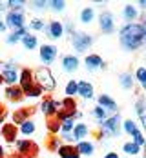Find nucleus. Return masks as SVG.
<instances>
[{
  "label": "nucleus",
  "mask_w": 146,
  "mask_h": 158,
  "mask_svg": "<svg viewBox=\"0 0 146 158\" xmlns=\"http://www.w3.org/2000/svg\"><path fill=\"white\" fill-rule=\"evenodd\" d=\"M119 42L126 51H135L144 44V31L139 22L124 24L119 29Z\"/></svg>",
  "instance_id": "1"
},
{
  "label": "nucleus",
  "mask_w": 146,
  "mask_h": 158,
  "mask_svg": "<svg viewBox=\"0 0 146 158\" xmlns=\"http://www.w3.org/2000/svg\"><path fill=\"white\" fill-rule=\"evenodd\" d=\"M99 124H100V133H99V138H100V140H102V138H113V136L119 138V135H121V126H122V120H121L119 114H113V116H110L108 120L99 122Z\"/></svg>",
  "instance_id": "2"
},
{
  "label": "nucleus",
  "mask_w": 146,
  "mask_h": 158,
  "mask_svg": "<svg viewBox=\"0 0 146 158\" xmlns=\"http://www.w3.org/2000/svg\"><path fill=\"white\" fill-rule=\"evenodd\" d=\"M81 116V113L77 111V102L73 100V98H68L66 96L64 100H60L59 102V111H57V120L59 122H64V120H75V118H79Z\"/></svg>",
  "instance_id": "3"
},
{
  "label": "nucleus",
  "mask_w": 146,
  "mask_h": 158,
  "mask_svg": "<svg viewBox=\"0 0 146 158\" xmlns=\"http://www.w3.org/2000/svg\"><path fill=\"white\" fill-rule=\"evenodd\" d=\"M35 73V82L44 89V91H53L55 87H57V80L53 78V75H51V71H49L48 67H38L37 71H33Z\"/></svg>",
  "instance_id": "4"
},
{
  "label": "nucleus",
  "mask_w": 146,
  "mask_h": 158,
  "mask_svg": "<svg viewBox=\"0 0 146 158\" xmlns=\"http://www.w3.org/2000/svg\"><path fill=\"white\" fill-rule=\"evenodd\" d=\"M71 44H73V49L77 53H84L86 49H90V46L93 44V36L88 35V33L77 31L71 35Z\"/></svg>",
  "instance_id": "5"
},
{
  "label": "nucleus",
  "mask_w": 146,
  "mask_h": 158,
  "mask_svg": "<svg viewBox=\"0 0 146 158\" xmlns=\"http://www.w3.org/2000/svg\"><path fill=\"white\" fill-rule=\"evenodd\" d=\"M15 147H16V153H18V156H35L37 155V151H38V147H37V143L31 142L29 138H22V140H16L15 142Z\"/></svg>",
  "instance_id": "6"
},
{
  "label": "nucleus",
  "mask_w": 146,
  "mask_h": 158,
  "mask_svg": "<svg viewBox=\"0 0 146 158\" xmlns=\"http://www.w3.org/2000/svg\"><path fill=\"white\" fill-rule=\"evenodd\" d=\"M6 26L11 27L13 31H15V29H22V27H26L24 13H22V11H7V15H6Z\"/></svg>",
  "instance_id": "7"
},
{
  "label": "nucleus",
  "mask_w": 146,
  "mask_h": 158,
  "mask_svg": "<svg viewBox=\"0 0 146 158\" xmlns=\"http://www.w3.org/2000/svg\"><path fill=\"white\" fill-rule=\"evenodd\" d=\"M99 27H100V31L106 33V35H112L115 31V20L110 11L100 13V16H99Z\"/></svg>",
  "instance_id": "8"
},
{
  "label": "nucleus",
  "mask_w": 146,
  "mask_h": 158,
  "mask_svg": "<svg viewBox=\"0 0 146 158\" xmlns=\"http://www.w3.org/2000/svg\"><path fill=\"white\" fill-rule=\"evenodd\" d=\"M46 33H48L49 38L59 40V38L64 35V24H62V22H59V20H51L48 26H46Z\"/></svg>",
  "instance_id": "9"
},
{
  "label": "nucleus",
  "mask_w": 146,
  "mask_h": 158,
  "mask_svg": "<svg viewBox=\"0 0 146 158\" xmlns=\"http://www.w3.org/2000/svg\"><path fill=\"white\" fill-rule=\"evenodd\" d=\"M40 111L49 116V118H55L57 116V111H59V102L53 100V98H44L42 104H40Z\"/></svg>",
  "instance_id": "10"
},
{
  "label": "nucleus",
  "mask_w": 146,
  "mask_h": 158,
  "mask_svg": "<svg viewBox=\"0 0 146 158\" xmlns=\"http://www.w3.org/2000/svg\"><path fill=\"white\" fill-rule=\"evenodd\" d=\"M57 55H59V49L55 46H51V44H44L40 48V60L44 64H51L57 58Z\"/></svg>",
  "instance_id": "11"
},
{
  "label": "nucleus",
  "mask_w": 146,
  "mask_h": 158,
  "mask_svg": "<svg viewBox=\"0 0 146 158\" xmlns=\"http://www.w3.org/2000/svg\"><path fill=\"white\" fill-rule=\"evenodd\" d=\"M33 84H35V73L31 69H22L20 71V80H18V85L22 87V91L26 93Z\"/></svg>",
  "instance_id": "12"
},
{
  "label": "nucleus",
  "mask_w": 146,
  "mask_h": 158,
  "mask_svg": "<svg viewBox=\"0 0 146 158\" xmlns=\"http://www.w3.org/2000/svg\"><path fill=\"white\" fill-rule=\"evenodd\" d=\"M84 65H86L88 71H97V69H104L106 67L104 62H102V58L99 55H88L86 60H84Z\"/></svg>",
  "instance_id": "13"
},
{
  "label": "nucleus",
  "mask_w": 146,
  "mask_h": 158,
  "mask_svg": "<svg viewBox=\"0 0 146 158\" xmlns=\"http://www.w3.org/2000/svg\"><path fill=\"white\" fill-rule=\"evenodd\" d=\"M62 69L66 73H75L79 69V58L75 55H66L62 56Z\"/></svg>",
  "instance_id": "14"
},
{
  "label": "nucleus",
  "mask_w": 146,
  "mask_h": 158,
  "mask_svg": "<svg viewBox=\"0 0 146 158\" xmlns=\"http://www.w3.org/2000/svg\"><path fill=\"white\" fill-rule=\"evenodd\" d=\"M57 151H59V156L60 158H81L79 151H77V147L71 145V143H62Z\"/></svg>",
  "instance_id": "15"
},
{
  "label": "nucleus",
  "mask_w": 146,
  "mask_h": 158,
  "mask_svg": "<svg viewBox=\"0 0 146 158\" xmlns=\"http://www.w3.org/2000/svg\"><path fill=\"white\" fill-rule=\"evenodd\" d=\"M16 135H18V129H16L15 124H4V126H2V136L6 138V142L15 143Z\"/></svg>",
  "instance_id": "16"
},
{
  "label": "nucleus",
  "mask_w": 146,
  "mask_h": 158,
  "mask_svg": "<svg viewBox=\"0 0 146 158\" xmlns=\"http://www.w3.org/2000/svg\"><path fill=\"white\" fill-rule=\"evenodd\" d=\"M79 96H82L84 100H90V98H93V84L91 82H88V80H81L79 82Z\"/></svg>",
  "instance_id": "17"
},
{
  "label": "nucleus",
  "mask_w": 146,
  "mask_h": 158,
  "mask_svg": "<svg viewBox=\"0 0 146 158\" xmlns=\"http://www.w3.org/2000/svg\"><path fill=\"white\" fill-rule=\"evenodd\" d=\"M2 77H4V82L7 85H18L20 73L16 69H2Z\"/></svg>",
  "instance_id": "18"
},
{
  "label": "nucleus",
  "mask_w": 146,
  "mask_h": 158,
  "mask_svg": "<svg viewBox=\"0 0 146 158\" xmlns=\"http://www.w3.org/2000/svg\"><path fill=\"white\" fill-rule=\"evenodd\" d=\"M6 96H7V100H11V102H20V100L24 98V91H22L20 85H7Z\"/></svg>",
  "instance_id": "19"
},
{
  "label": "nucleus",
  "mask_w": 146,
  "mask_h": 158,
  "mask_svg": "<svg viewBox=\"0 0 146 158\" xmlns=\"http://www.w3.org/2000/svg\"><path fill=\"white\" fill-rule=\"evenodd\" d=\"M88 133H90V127L86 126V124H75L73 127V138H75V142H82V140H86V136H88Z\"/></svg>",
  "instance_id": "20"
},
{
  "label": "nucleus",
  "mask_w": 146,
  "mask_h": 158,
  "mask_svg": "<svg viewBox=\"0 0 146 158\" xmlns=\"http://www.w3.org/2000/svg\"><path fill=\"white\" fill-rule=\"evenodd\" d=\"M29 114H31V109H28V107H22V109L15 111V113H13V122H11V124L22 126L26 120H29Z\"/></svg>",
  "instance_id": "21"
},
{
  "label": "nucleus",
  "mask_w": 146,
  "mask_h": 158,
  "mask_svg": "<svg viewBox=\"0 0 146 158\" xmlns=\"http://www.w3.org/2000/svg\"><path fill=\"white\" fill-rule=\"evenodd\" d=\"M77 151H79V155H84V156H91L93 153H95V145L93 142H88V140H82V142H77Z\"/></svg>",
  "instance_id": "22"
},
{
  "label": "nucleus",
  "mask_w": 146,
  "mask_h": 158,
  "mask_svg": "<svg viewBox=\"0 0 146 158\" xmlns=\"http://www.w3.org/2000/svg\"><path fill=\"white\" fill-rule=\"evenodd\" d=\"M122 16H124V20H126V24H130V22H133V20L139 18V11H137L135 6L126 4V6L122 7Z\"/></svg>",
  "instance_id": "23"
},
{
  "label": "nucleus",
  "mask_w": 146,
  "mask_h": 158,
  "mask_svg": "<svg viewBox=\"0 0 146 158\" xmlns=\"http://www.w3.org/2000/svg\"><path fill=\"white\" fill-rule=\"evenodd\" d=\"M99 106L102 107V109H106V111H117V104H115V100L112 98V96H108V95H100L99 96Z\"/></svg>",
  "instance_id": "24"
},
{
  "label": "nucleus",
  "mask_w": 146,
  "mask_h": 158,
  "mask_svg": "<svg viewBox=\"0 0 146 158\" xmlns=\"http://www.w3.org/2000/svg\"><path fill=\"white\" fill-rule=\"evenodd\" d=\"M28 35V29L26 27H22V29H15V31L11 33V35H7V44H16V42H22V38Z\"/></svg>",
  "instance_id": "25"
},
{
  "label": "nucleus",
  "mask_w": 146,
  "mask_h": 158,
  "mask_svg": "<svg viewBox=\"0 0 146 158\" xmlns=\"http://www.w3.org/2000/svg\"><path fill=\"white\" fill-rule=\"evenodd\" d=\"M82 24H91L93 20H95V11H93V7H84L81 9V15H79Z\"/></svg>",
  "instance_id": "26"
},
{
  "label": "nucleus",
  "mask_w": 146,
  "mask_h": 158,
  "mask_svg": "<svg viewBox=\"0 0 146 158\" xmlns=\"http://www.w3.org/2000/svg\"><path fill=\"white\" fill-rule=\"evenodd\" d=\"M119 84L124 87V89H131L135 85V77H131V73H122L119 77Z\"/></svg>",
  "instance_id": "27"
},
{
  "label": "nucleus",
  "mask_w": 146,
  "mask_h": 158,
  "mask_svg": "<svg viewBox=\"0 0 146 158\" xmlns=\"http://www.w3.org/2000/svg\"><path fill=\"white\" fill-rule=\"evenodd\" d=\"M35 129H37L35 122H33V120H26V122L20 126V131H18V133H20L22 136H31L33 133H35Z\"/></svg>",
  "instance_id": "28"
},
{
  "label": "nucleus",
  "mask_w": 146,
  "mask_h": 158,
  "mask_svg": "<svg viewBox=\"0 0 146 158\" xmlns=\"http://www.w3.org/2000/svg\"><path fill=\"white\" fill-rule=\"evenodd\" d=\"M122 151H124V155H128V156H137V155L141 153V147L133 142H126V143H122Z\"/></svg>",
  "instance_id": "29"
},
{
  "label": "nucleus",
  "mask_w": 146,
  "mask_h": 158,
  "mask_svg": "<svg viewBox=\"0 0 146 158\" xmlns=\"http://www.w3.org/2000/svg\"><path fill=\"white\" fill-rule=\"evenodd\" d=\"M37 44H38V40H37V36L35 35H26L24 38H22V46H24V49H28V51H31V49L37 48Z\"/></svg>",
  "instance_id": "30"
},
{
  "label": "nucleus",
  "mask_w": 146,
  "mask_h": 158,
  "mask_svg": "<svg viewBox=\"0 0 146 158\" xmlns=\"http://www.w3.org/2000/svg\"><path fill=\"white\" fill-rule=\"evenodd\" d=\"M64 93H66V96H68V98H73V96L79 93V82H75V80H69V82L66 84Z\"/></svg>",
  "instance_id": "31"
},
{
  "label": "nucleus",
  "mask_w": 146,
  "mask_h": 158,
  "mask_svg": "<svg viewBox=\"0 0 146 158\" xmlns=\"http://www.w3.org/2000/svg\"><path fill=\"white\" fill-rule=\"evenodd\" d=\"M135 111H137V114H139L143 126L146 127V106H144V100H139V102L135 104Z\"/></svg>",
  "instance_id": "32"
},
{
  "label": "nucleus",
  "mask_w": 146,
  "mask_h": 158,
  "mask_svg": "<svg viewBox=\"0 0 146 158\" xmlns=\"http://www.w3.org/2000/svg\"><path fill=\"white\" fill-rule=\"evenodd\" d=\"M42 93H44V89H42V87H40V85H38V84L35 82L31 87H29V89H28V91L24 93V96H29V98H37V96L42 95Z\"/></svg>",
  "instance_id": "33"
},
{
  "label": "nucleus",
  "mask_w": 146,
  "mask_h": 158,
  "mask_svg": "<svg viewBox=\"0 0 146 158\" xmlns=\"http://www.w3.org/2000/svg\"><path fill=\"white\" fill-rule=\"evenodd\" d=\"M135 80L141 84V87L144 89V93H146V67H139L135 71Z\"/></svg>",
  "instance_id": "34"
},
{
  "label": "nucleus",
  "mask_w": 146,
  "mask_h": 158,
  "mask_svg": "<svg viewBox=\"0 0 146 158\" xmlns=\"http://www.w3.org/2000/svg\"><path fill=\"white\" fill-rule=\"evenodd\" d=\"M91 114L97 118L99 122H104V120H108V111L102 109L100 106H95V107H93V111H91Z\"/></svg>",
  "instance_id": "35"
},
{
  "label": "nucleus",
  "mask_w": 146,
  "mask_h": 158,
  "mask_svg": "<svg viewBox=\"0 0 146 158\" xmlns=\"http://www.w3.org/2000/svg\"><path fill=\"white\" fill-rule=\"evenodd\" d=\"M122 129H124V133H126V135H130V136H131V135L137 131V124H135L131 118H128V120H124V122H122Z\"/></svg>",
  "instance_id": "36"
},
{
  "label": "nucleus",
  "mask_w": 146,
  "mask_h": 158,
  "mask_svg": "<svg viewBox=\"0 0 146 158\" xmlns=\"http://www.w3.org/2000/svg\"><path fill=\"white\" fill-rule=\"evenodd\" d=\"M73 127H75V120H73V118L60 122V135H64V133H73Z\"/></svg>",
  "instance_id": "37"
},
{
  "label": "nucleus",
  "mask_w": 146,
  "mask_h": 158,
  "mask_svg": "<svg viewBox=\"0 0 146 158\" xmlns=\"http://www.w3.org/2000/svg\"><path fill=\"white\" fill-rule=\"evenodd\" d=\"M131 142H133V143H137L139 147H143V145L146 143V138L143 136V133H141V131L137 129V131H135V133L131 135Z\"/></svg>",
  "instance_id": "38"
},
{
  "label": "nucleus",
  "mask_w": 146,
  "mask_h": 158,
  "mask_svg": "<svg viewBox=\"0 0 146 158\" xmlns=\"http://www.w3.org/2000/svg\"><path fill=\"white\" fill-rule=\"evenodd\" d=\"M29 27H31L33 31H40V29H46V24H44L42 18H33L31 22H29Z\"/></svg>",
  "instance_id": "39"
},
{
  "label": "nucleus",
  "mask_w": 146,
  "mask_h": 158,
  "mask_svg": "<svg viewBox=\"0 0 146 158\" xmlns=\"http://www.w3.org/2000/svg\"><path fill=\"white\" fill-rule=\"evenodd\" d=\"M48 6L53 9V11H64L66 2L64 0H51V2H48Z\"/></svg>",
  "instance_id": "40"
},
{
  "label": "nucleus",
  "mask_w": 146,
  "mask_h": 158,
  "mask_svg": "<svg viewBox=\"0 0 146 158\" xmlns=\"http://www.w3.org/2000/svg\"><path fill=\"white\" fill-rule=\"evenodd\" d=\"M48 129H49V133H59L60 131V122L57 120V118H49V122H48Z\"/></svg>",
  "instance_id": "41"
},
{
  "label": "nucleus",
  "mask_w": 146,
  "mask_h": 158,
  "mask_svg": "<svg viewBox=\"0 0 146 158\" xmlns=\"http://www.w3.org/2000/svg\"><path fill=\"white\" fill-rule=\"evenodd\" d=\"M6 6L9 7V11H22L24 2H22V0H11V2H7Z\"/></svg>",
  "instance_id": "42"
},
{
  "label": "nucleus",
  "mask_w": 146,
  "mask_h": 158,
  "mask_svg": "<svg viewBox=\"0 0 146 158\" xmlns=\"http://www.w3.org/2000/svg\"><path fill=\"white\" fill-rule=\"evenodd\" d=\"M31 7L33 9H46L48 7V2H42V0H37V2H31Z\"/></svg>",
  "instance_id": "43"
},
{
  "label": "nucleus",
  "mask_w": 146,
  "mask_h": 158,
  "mask_svg": "<svg viewBox=\"0 0 146 158\" xmlns=\"http://www.w3.org/2000/svg\"><path fill=\"white\" fill-rule=\"evenodd\" d=\"M60 138H62L66 143H71V145H73V142H75V138H73V133H64Z\"/></svg>",
  "instance_id": "44"
},
{
  "label": "nucleus",
  "mask_w": 146,
  "mask_h": 158,
  "mask_svg": "<svg viewBox=\"0 0 146 158\" xmlns=\"http://www.w3.org/2000/svg\"><path fill=\"white\" fill-rule=\"evenodd\" d=\"M49 147H51V149H55V151L60 147V143H59V140H57V136H53V138H51V142H49Z\"/></svg>",
  "instance_id": "45"
},
{
  "label": "nucleus",
  "mask_w": 146,
  "mask_h": 158,
  "mask_svg": "<svg viewBox=\"0 0 146 158\" xmlns=\"http://www.w3.org/2000/svg\"><path fill=\"white\" fill-rule=\"evenodd\" d=\"M104 158H121V156H119L115 151H110V153H106V155H104Z\"/></svg>",
  "instance_id": "46"
},
{
  "label": "nucleus",
  "mask_w": 146,
  "mask_h": 158,
  "mask_svg": "<svg viewBox=\"0 0 146 158\" xmlns=\"http://www.w3.org/2000/svg\"><path fill=\"white\" fill-rule=\"evenodd\" d=\"M4 69H16V64H13V62H6V64H4Z\"/></svg>",
  "instance_id": "47"
},
{
  "label": "nucleus",
  "mask_w": 146,
  "mask_h": 158,
  "mask_svg": "<svg viewBox=\"0 0 146 158\" xmlns=\"http://www.w3.org/2000/svg\"><path fill=\"white\" fill-rule=\"evenodd\" d=\"M141 26H143V31H144V42H146V16H144V20H143Z\"/></svg>",
  "instance_id": "48"
},
{
  "label": "nucleus",
  "mask_w": 146,
  "mask_h": 158,
  "mask_svg": "<svg viewBox=\"0 0 146 158\" xmlns=\"http://www.w3.org/2000/svg\"><path fill=\"white\" fill-rule=\"evenodd\" d=\"M6 27H7V26H6V22H2V20H0V31H6Z\"/></svg>",
  "instance_id": "49"
},
{
  "label": "nucleus",
  "mask_w": 146,
  "mask_h": 158,
  "mask_svg": "<svg viewBox=\"0 0 146 158\" xmlns=\"http://www.w3.org/2000/svg\"><path fill=\"white\" fill-rule=\"evenodd\" d=\"M139 6H141L143 9H146V0H141V2H139Z\"/></svg>",
  "instance_id": "50"
},
{
  "label": "nucleus",
  "mask_w": 146,
  "mask_h": 158,
  "mask_svg": "<svg viewBox=\"0 0 146 158\" xmlns=\"http://www.w3.org/2000/svg\"><path fill=\"white\" fill-rule=\"evenodd\" d=\"M4 153H6V151H4V147L0 145V158H4Z\"/></svg>",
  "instance_id": "51"
},
{
  "label": "nucleus",
  "mask_w": 146,
  "mask_h": 158,
  "mask_svg": "<svg viewBox=\"0 0 146 158\" xmlns=\"http://www.w3.org/2000/svg\"><path fill=\"white\" fill-rule=\"evenodd\" d=\"M4 84V77H2V73H0V85Z\"/></svg>",
  "instance_id": "52"
},
{
  "label": "nucleus",
  "mask_w": 146,
  "mask_h": 158,
  "mask_svg": "<svg viewBox=\"0 0 146 158\" xmlns=\"http://www.w3.org/2000/svg\"><path fill=\"white\" fill-rule=\"evenodd\" d=\"M16 158H31V156H16Z\"/></svg>",
  "instance_id": "53"
}]
</instances>
